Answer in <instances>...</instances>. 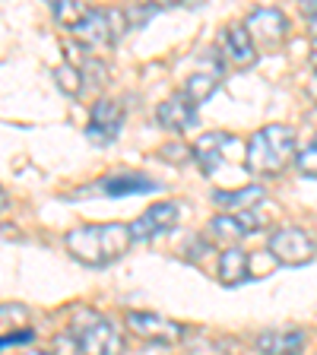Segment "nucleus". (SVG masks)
<instances>
[{"mask_svg":"<svg viewBox=\"0 0 317 355\" xmlns=\"http://www.w3.org/2000/svg\"><path fill=\"white\" fill-rule=\"evenodd\" d=\"M311 64H314V70H317V42H314V48H311Z\"/></svg>","mask_w":317,"mask_h":355,"instance_id":"obj_26","label":"nucleus"},{"mask_svg":"<svg viewBox=\"0 0 317 355\" xmlns=\"http://www.w3.org/2000/svg\"><path fill=\"white\" fill-rule=\"evenodd\" d=\"M3 207H7V197H3V191H0V213H3Z\"/></svg>","mask_w":317,"mask_h":355,"instance_id":"obj_27","label":"nucleus"},{"mask_svg":"<svg viewBox=\"0 0 317 355\" xmlns=\"http://www.w3.org/2000/svg\"><path fill=\"white\" fill-rule=\"evenodd\" d=\"M19 343H32V330H16V333H10V336H0V349L19 346Z\"/></svg>","mask_w":317,"mask_h":355,"instance_id":"obj_23","label":"nucleus"},{"mask_svg":"<svg viewBox=\"0 0 317 355\" xmlns=\"http://www.w3.org/2000/svg\"><path fill=\"white\" fill-rule=\"evenodd\" d=\"M260 229V219L257 213H235V216H216L209 219V235L216 241H241V238L254 235Z\"/></svg>","mask_w":317,"mask_h":355,"instance_id":"obj_13","label":"nucleus"},{"mask_svg":"<svg viewBox=\"0 0 317 355\" xmlns=\"http://www.w3.org/2000/svg\"><path fill=\"white\" fill-rule=\"evenodd\" d=\"M155 121H159L165 130L185 133L197 124V105H194L185 92H175V96H169L159 108H155Z\"/></svg>","mask_w":317,"mask_h":355,"instance_id":"obj_11","label":"nucleus"},{"mask_svg":"<svg viewBox=\"0 0 317 355\" xmlns=\"http://www.w3.org/2000/svg\"><path fill=\"white\" fill-rule=\"evenodd\" d=\"M32 355H51V352H32Z\"/></svg>","mask_w":317,"mask_h":355,"instance_id":"obj_28","label":"nucleus"},{"mask_svg":"<svg viewBox=\"0 0 317 355\" xmlns=\"http://www.w3.org/2000/svg\"><path fill=\"white\" fill-rule=\"evenodd\" d=\"M254 346H257L260 355H298L305 346V333L302 330H264Z\"/></svg>","mask_w":317,"mask_h":355,"instance_id":"obj_16","label":"nucleus"},{"mask_svg":"<svg viewBox=\"0 0 317 355\" xmlns=\"http://www.w3.org/2000/svg\"><path fill=\"white\" fill-rule=\"evenodd\" d=\"M127 327H130L140 340H146V343H181L185 340V333H187V327L185 324H178V320H169V318H162V314H149V311H130L127 314Z\"/></svg>","mask_w":317,"mask_h":355,"instance_id":"obj_7","label":"nucleus"},{"mask_svg":"<svg viewBox=\"0 0 317 355\" xmlns=\"http://www.w3.org/2000/svg\"><path fill=\"white\" fill-rule=\"evenodd\" d=\"M54 80H58V86L64 89L67 96H80L83 89V73H80V67H74V64H60L58 70H54Z\"/></svg>","mask_w":317,"mask_h":355,"instance_id":"obj_20","label":"nucleus"},{"mask_svg":"<svg viewBox=\"0 0 317 355\" xmlns=\"http://www.w3.org/2000/svg\"><path fill=\"white\" fill-rule=\"evenodd\" d=\"M51 10H54V16H58V22H64V29H70V32H74L89 13V7L80 3V0H54Z\"/></svg>","mask_w":317,"mask_h":355,"instance_id":"obj_19","label":"nucleus"},{"mask_svg":"<svg viewBox=\"0 0 317 355\" xmlns=\"http://www.w3.org/2000/svg\"><path fill=\"white\" fill-rule=\"evenodd\" d=\"M127 29L124 13H111V10H89L86 19L74 29V35L80 38V44L86 51H105L121 38V32Z\"/></svg>","mask_w":317,"mask_h":355,"instance_id":"obj_5","label":"nucleus"},{"mask_svg":"<svg viewBox=\"0 0 317 355\" xmlns=\"http://www.w3.org/2000/svg\"><path fill=\"white\" fill-rule=\"evenodd\" d=\"M64 244L80 263L108 266L130 251L133 238H130V225H121V222H98V225H80V229L67 232Z\"/></svg>","mask_w":317,"mask_h":355,"instance_id":"obj_1","label":"nucleus"},{"mask_svg":"<svg viewBox=\"0 0 317 355\" xmlns=\"http://www.w3.org/2000/svg\"><path fill=\"white\" fill-rule=\"evenodd\" d=\"M219 279L222 286H238L251 279V254H244L238 244H229L219 257Z\"/></svg>","mask_w":317,"mask_h":355,"instance_id":"obj_18","label":"nucleus"},{"mask_svg":"<svg viewBox=\"0 0 317 355\" xmlns=\"http://www.w3.org/2000/svg\"><path fill=\"white\" fill-rule=\"evenodd\" d=\"M185 155H191V149H185V146H162V159H169V162H181Z\"/></svg>","mask_w":317,"mask_h":355,"instance_id":"obj_25","label":"nucleus"},{"mask_svg":"<svg viewBox=\"0 0 317 355\" xmlns=\"http://www.w3.org/2000/svg\"><path fill=\"white\" fill-rule=\"evenodd\" d=\"M244 32L251 35L254 48H264V51H276L282 48V42L289 38V19L273 7L254 10L244 22Z\"/></svg>","mask_w":317,"mask_h":355,"instance_id":"obj_6","label":"nucleus"},{"mask_svg":"<svg viewBox=\"0 0 317 355\" xmlns=\"http://www.w3.org/2000/svg\"><path fill=\"white\" fill-rule=\"evenodd\" d=\"M270 254H273L276 263H286V266H298V263H308L314 257V241L308 238V232L302 229H280L270 235Z\"/></svg>","mask_w":317,"mask_h":355,"instance_id":"obj_8","label":"nucleus"},{"mask_svg":"<svg viewBox=\"0 0 317 355\" xmlns=\"http://www.w3.org/2000/svg\"><path fill=\"white\" fill-rule=\"evenodd\" d=\"M295 155V133L282 124H266L251 137L244 149V171L260 178L280 175Z\"/></svg>","mask_w":317,"mask_h":355,"instance_id":"obj_2","label":"nucleus"},{"mask_svg":"<svg viewBox=\"0 0 317 355\" xmlns=\"http://www.w3.org/2000/svg\"><path fill=\"white\" fill-rule=\"evenodd\" d=\"M264 200H266V191L260 184H244V187H235V191H213V203L229 209V216L254 213Z\"/></svg>","mask_w":317,"mask_h":355,"instance_id":"obj_14","label":"nucleus"},{"mask_svg":"<svg viewBox=\"0 0 317 355\" xmlns=\"http://www.w3.org/2000/svg\"><path fill=\"white\" fill-rule=\"evenodd\" d=\"M178 225V203H155L143 216L130 222V238L133 241H149L155 235H165Z\"/></svg>","mask_w":317,"mask_h":355,"instance_id":"obj_10","label":"nucleus"},{"mask_svg":"<svg viewBox=\"0 0 317 355\" xmlns=\"http://www.w3.org/2000/svg\"><path fill=\"white\" fill-rule=\"evenodd\" d=\"M96 191L105 193V197H133V193L159 191V184H155L153 178H146V175H108V178L98 181Z\"/></svg>","mask_w":317,"mask_h":355,"instance_id":"obj_15","label":"nucleus"},{"mask_svg":"<svg viewBox=\"0 0 317 355\" xmlns=\"http://www.w3.org/2000/svg\"><path fill=\"white\" fill-rule=\"evenodd\" d=\"M276 260H273V254H266V251H260V254H251V279H257L260 273H270V270H276Z\"/></svg>","mask_w":317,"mask_h":355,"instance_id":"obj_22","label":"nucleus"},{"mask_svg":"<svg viewBox=\"0 0 317 355\" xmlns=\"http://www.w3.org/2000/svg\"><path fill=\"white\" fill-rule=\"evenodd\" d=\"M295 168L302 171L305 178H317V140H311L308 146L295 155Z\"/></svg>","mask_w":317,"mask_h":355,"instance_id":"obj_21","label":"nucleus"},{"mask_svg":"<svg viewBox=\"0 0 317 355\" xmlns=\"http://www.w3.org/2000/svg\"><path fill=\"white\" fill-rule=\"evenodd\" d=\"M244 143L238 137L225 130H216V133H203L191 149V159L200 165V171L207 178H222L229 171L241 168V155H244Z\"/></svg>","mask_w":317,"mask_h":355,"instance_id":"obj_4","label":"nucleus"},{"mask_svg":"<svg viewBox=\"0 0 317 355\" xmlns=\"http://www.w3.org/2000/svg\"><path fill=\"white\" fill-rule=\"evenodd\" d=\"M70 336H74L80 355H121L124 352V336H121L118 324L108 320L105 314H98V311H89V308L76 311Z\"/></svg>","mask_w":317,"mask_h":355,"instance_id":"obj_3","label":"nucleus"},{"mask_svg":"<svg viewBox=\"0 0 317 355\" xmlns=\"http://www.w3.org/2000/svg\"><path fill=\"white\" fill-rule=\"evenodd\" d=\"M302 13H305V19H308L311 32L317 35V3H314V0H305V3H302Z\"/></svg>","mask_w":317,"mask_h":355,"instance_id":"obj_24","label":"nucleus"},{"mask_svg":"<svg viewBox=\"0 0 317 355\" xmlns=\"http://www.w3.org/2000/svg\"><path fill=\"white\" fill-rule=\"evenodd\" d=\"M219 54L225 60H232L235 67H254V60H257V48H254L251 35L244 32V26H229V29H222Z\"/></svg>","mask_w":317,"mask_h":355,"instance_id":"obj_12","label":"nucleus"},{"mask_svg":"<svg viewBox=\"0 0 317 355\" xmlns=\"http://www.w3.org/2000/svg\"><path fill=\"white\" fill-rule=\"evenodd\" d=\"M219 80H222V58L213 54V67H209V70H197V73L187 76V83H185L181 92H185L194 105H200V102H207L216 89H219Z\"/></svg>","mask_w":317,"mask_h":355,"instance_id":"obj_17","label":"nucleus"},{"mask_svg":"<svg viewBox=\"0 0 317 355\" xmlns=\"http://www.w3.org/2000/svg\"><path fill=\"white\" fill-rule=\"evenodd\" d=\"M121 127H124V108L118 102H111V98H98L89 111V124H86V137L98 146L105 143L118 140Z\"/></svg>","mask_w":317,"mask_h":355,"instance_id":"obj_9","label":"nucleus"}]
</instances>
